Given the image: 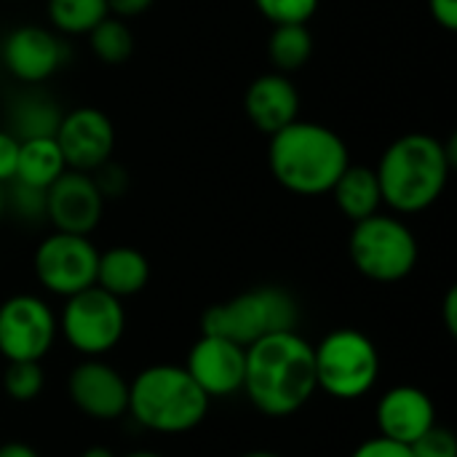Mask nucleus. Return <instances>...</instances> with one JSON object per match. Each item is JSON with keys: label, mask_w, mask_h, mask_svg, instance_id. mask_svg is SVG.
I'll use <instances>...</instances> for the list:
<instances>
[{"label": "nucleus", "mask_w": 457, "mask_h": 457, "mask_svg": "<svg viewBox=\"0 0 457 457\" xmlns=\"http://www.w3.org/2000/svg\"><path fill=\"white\" fill-rule=\"evenodd\" d=\"M351 457H412V453L407 445L391 442L386 436H375V439H367L364 445H359Z\"/></svg>", "instance_id": "nucleus-30"}, {"label": "nucleus", "mask_w": 457, "mask_h": 457, "mask_svg": "<svg viewBox=\"0 0 457 457\" xmlns=\"http://www.w3.org/2000/svg\"><path fill=\"white\" fill-rule=\"evenodd\" d=\"M257 11L276 24H308L316 13L319 0H254Z\"/></svg>", "instance_id": "nucleus-26"}, {"label": "nucleus", "mask_w": 457, "mask_h": 457, "mask_svg": "<svg viewBox=\"0 0 457 457\" xmlns=\"http://www.w3.org/2000/svg\"><path fill=\"white\" fill-rule=\"evenodd\" d=\"M155 0H107V8L112 16L118 19H131V16H139L145 13Z\"/></svg>", "instance_id": "nucleus-33"}, {"label": "nucleus", "mask_w": 457, "mask_h": 457, "mask_svg": "<svg viewBox=\"0 0 457 457\" xmlns=\"http://www.w3.org/2000/svg\"><path fill=\"white\" fill-rule=\"evenodd\" d=\"M104 16H110L107 0H48L51 24L67 35H88Z\"/></svg>", "instance_id": "nucleus-23"}, {"label": "nucleus", "mask_w": 457, "mask_h": 457, "mask_svg": "<svg viewBox=\"0 0 457 457\" xmlns=\"http://www.w3.org/2000/svg\"><path fill=\"white\" fill-rule=\"evenodd\" d=\"M316 386L340 402L361 399L380 375V353L359 329H335L313 345Z\"/></svg>", "instance_id": "nucleus-7"}, {"label": "nucleus", "mask_w": 457, "mask_h": 457, "mask_svg": "<svg viewBox=\"0 0 457 457\" xmlns=\"http://www.w3.org/2000/svg\"><path fill=\"white\" fill-rule=\"evenodd\" d=\"M412 457H457V439L455 434L439 423H434L423 436H418L410 445Z\"/></svg>", "instance_id": "nucleus-28"}, {"label": "nucleus", "mask_w": 457, "mask_h": 457, "mask_svg": "<svg viewBox=\"0 0 457 457\" xmlns=\"http://www.w3.org/2000/svg\"><path fill=\"white\" fill-rule=\"evenodd\" d=\"M16 161H19V139L8 129H0V185L16 177Z\"/></svg>", "instance_id": "nucleus-31"}, {"label": "nucleus", "mask_w": 457, "mask_h": 457, "mask_svg": "<svg viewBox=\"0 0 457 457\" xmlns=\"http://www.w3.org/2000/svg\"><path fill=\"white\" fill-rule=\"evenodd\" d=\"M123 457H161L158 453H147V450H139V453H129V455Z\"/></svg>", "instance_id": "nucleus-37"}, {"label": "nucleus", "mask_w": 457, "mask_h": 457, "mask_svg": "<svg viewBox=\"0 0 457 457\" xmlns=\"http://www.w3.org/2000/svg\"><path fill=\"white\" fill-rule=\"evenodd\" d=\"M185 370L209 399L233 396L244 388L246 348L217 335H201L187 353Z\"/></svg>", "instance_id": "nucleus-13"}, {"label": "nucleus", "mask_w": 457, "mask_h": 457, "mask_svg": "<svg viewBox=\"0 0 457 457\" xmlns=\"http://www.w3.org/2000/svg\"><path fill=\"white\" fill-rule=\"evenodd\" d=\"M209 396L185 367L155 364L129 383V415L155 434H187L209 412Z\"/></svg>", "instance_id": "nucleus-4"}, {"label": "nucleus", "mask_w": 457, "mask_h": 457, "mask_svg": "<svg viewBox=\"0 0 457 457\" xmlns=\"http://www.w3.org/2000/svg\"><path fill=\"white\" fill-rule=\"evenodd\" d=\"M445 327L450 335H457V289H450L445 297Z\"/></svg>", "instance_id": "nucleus-34"}, {"label": "nucleus", "mask_w": 457, "mask_h": 457, "mask_svg": "<svg viewBox=\"0 0 457 457\" xmlns=\"http://www.w3.org/2000/svg\"><path fill=\"white\" fill-rule=\"evenodd\" d=\"M297 321L300 305L287 289L260 287L228 303L212 305L201 319V329L204 335H217L241 348H249L268 335L297 329Z\"/></svg>", "instance_id": "nucleus-5"}, {"label": "nucleus", "mask_w": 457, "mask_h": 457, "mask_svg": "<svg viewBox=\"0 0 457 457\" xmlns=\"http://www.w3.org/2000/svg\"><path fill=\"white\" fill-rule=\"evenodd\" d=\"M268 56L276 72H295L313 56V35L308 24H276L268 40Z\"/></svg>", "instance_id": "nucleus-22"}, {"label": "nucleus", "mask_w": 457, "mask_h": 457, "mask_svg": "<svg viewBox=\"0 0 457 457\" xmlns=\"http://www.w3.org/2000/svg\"><path fill=\"white\" fill-rule=\"evenodd\" d=\"M67 171V161L54 137L21 139L19 142V161H16V182L48 190L62 174Z\"/></svg>", "instance_id": "nucleus-20"}, {"label": "nucleus", "mask_w": 457, "mask_h": 457, "mask_svg": "<svg viewBox=\"0 0 457 457\" xmlns=\"http://www.w3.org/2000/svg\"><path fill=\"white\" fill-rule=\"evenodd\" d=\"M62 110L54 99L40 96V94H24L11 104V134L21 139H37V137H54L62 120Z\"/></svg>", "instance_id": "nucleus-21"}, {"label": "nucleus", "mask_w": 457, "mask_h": 457, "mask_svg": "<svg viewBox=\"0 0 457 457\" xmlns=\"http://www.w3.org/2000/svg\"><path fill=\"white\" fill-rule=\"evenodd\" d=\"M5 214V187L0 185V217Z\"/></svg>", "instance_id": "nucleus-39"}, {"label": "nucleus", "mask_w": 457, "mask_h": 457, "mask_svg": "<svg viewBox=\"0 0 457 457\" xmlns=\"http://www.w3.org/2000/svg\"><path fill=\"white\" fill-rule=\"evenodd\" d=\"M88 48L104 64H123L134 54V32L123 19L110 13L88 32Z\"/></svg>", "instance_id": "nucleus-24"}, {"label": "nucleus", "mask_w": 457, "mask_h": 457, "mask_svg": "<svg viewBox=\"0 0 457 457\" xmlns=\"http://www.w3.org/2000/svg\"><path fill=\"white\" fill-rule=\"evenodd\" d=\"M455 163L453 142L415 131L391 142L375 169L383 204L399 214H418L434 206Z\"/></svg>", "instance_id": "nucleus-2"}, {"label": "nucleus", "mask_w": 457, "mask_h": 457, "mask_svg": "<svg viewBox=\"0 0 457 457\" xmlns=\"http://www.w3.org/2000/svg\"><path fill=\"white\" fill-rule=\"evenodd\" d=\"M268 163L281 187L295 195H324L351 163L343 137L313 120H292L270 134Z\"/></svg>", "instance_id": "nucleus-3"}, {"label": "nucleus", "mask_w": 457, "mask_h": 457, "mask_svg": "<svg viewBox=\"0 0 457 457\" xmlns=\"http://www.w3.org/2000/svg\"><path fill=\"white\" fill-rule=\"evenodd\" d=\"M0 56H3L5 70L16 80L43 83L62 67L64 46L51 29L24 24V27H16L5 35Z\"/></svg>", "instance_id": "nucleus-15"}, {"label": "nucleus", "mask_w": 457, "mask_h": 457, "mask_svg": "<svg viewBox=\"0 0 457 457\" xmlns=\"http://www.w3.org/2000/svg\"><path fill=\"white\" fill-rule=\"evenodd\" d=\"M428 11L434 21L450 32L457 29V0H428Z\"/></svg>", "instance_id": "nucleus-32"}, {"label": "nucleus", "mask_w": 457, "mask_h": 457, "mask_svg": "<svg viewBox=\"0 0 457 457\" xmlns=\"http://www.w3.org/2000/svg\"><path fill=\"white\" fill-rule=\"evenodd\" d=\"M244 110L252 126L262 134H276L292 120H297L300 112V94L289 75L284 72H265L252 80V86L244 94Z\"/></svg>", "instance_id": "nucleus-17"}, {"label": "nucleus", "mask_w": 457, "mask_h": 457, "mask_svg": "<svg viewBox=\"0 0 457 457\" xmlns=\"http://www.w3.org/2000/svg\"><path fill=\"white\" fill-rule=\"evenodd\" d=\"M0 457H40L29 445H21V442H8L0 447Z\"/></svg>", "instance_id": "nucleus-35"}, {"label": "nucleus", "mask_w": 457, "mask_h": 457, "mask_svg": "<svg viewBox=\"0 0 457 457\" xmlns=\"http://www.w3.org/2000/svg\"><path fill=\"white\" fill-rule=\"evenodd\" d=\"M43 367L40 361H8L5 372H3V391L8 399L24 404L40 396L43 391Z\"/></svg>", "instance_id": "nucleus-25"}, {"label": "nucleus", "mask_w": 457, "mask_h": 457, "mask_svg": "<svg viewBox=\"0 0 457 457\" xmlns=\"http://www.w3.org/2000/svg\"><path fill=\"white\" fill-rule=\"evenodd\" d=\"M329 193L335 195L337 209L351 222L367 220V217L378 214L380 206H383L378 174H375V169L361 166V163H348Z\"/></svg>", "instance_id": "nucleus-19"}, {"label": "nucleus", "mask_w": 457, "mask_h": 457, "mask_svg": "<svg viewBox=\"0 0 457 457\" xmlns=\"http://www.w3.org/2000/svg\"><path fill=\"white\" fill-rule=\"evenodd\" d=\"M91 177H94V182H96V187H99V193L104 195V198H110V195H123V190H126V185H129V177H126V171H123V166H118V163H102L96 171H91Z\"/></svg>", "instance_id": "nucleus-29"}, {"label": "nucleus", "mask_w": 457, "mask_h": 457, "mask_svg": "<svg viewBox=\"0 0 457 457\" xmlns=\"http://www.w3.org/2000/svg\"><path fill=\"white\" fill-rule=\"evenodd\" d=\"M11 193H5V209L11 206L21 220H43L46 217V190L21 185L16 179L8 182Z\"/></svg>", "instance_id": "nucleus-27"}, {"label": "nucleus", "mask_w": 457, "mask_h": 457, "mask_svg": "<svg viewBox=\"0 0 457 457\" xmlns=\"http://www.w3.org/2000/svg\"><path fill=\"white\" fill-rule=\"evenodd\" d=\"M241 391L268 418L300 412L319 391L313 345L297 335V329L276 332L252 343L246 348Z\"/></svg>", "instance_id": "nucleus-1"}, {"label": "nucleus", "mask_w": 457, "mask_h": 457, "mask_svg": "<svg viewBox=\"0 0 457 457\" xmlns=\"http://www.w3.org/2000/svg\"><path fill=\"white\" fill-rule=\"evenodd\" d=\"M67 394L72 404L94 420H118L129 412V383L99 359H88L70 372Z\"/></svg>", "instance_id": "nucleus-14"}, {"label": "nucleus", "mask_w": 457, "mask_h": 457, "mask_svg": "<svg viewBox=\"0 0 457 457\" xmlns=\"http://www.w3.org/2000/svg\"><path fill=\"white\" fill-rule=\"evenodd\" d=\"M96 262L99 249L88 241V236H72L54 230L35 249V276L37 281L59 297H72L96 284Z\"/></svg>", "instance_id": "nucleus-9"}, {"label": "nucleus", "mask_w": 457, "mask_h": 457, "mask_svg": "<svg viewBox=\"0 0 457 457\" xmlns=\"http://www.w3.org/2000/svg\"><path fill=\"white\" fill-rule=\"evenodd\" d=\"M104 214V195L96 182L86 171L67 169L48 190H46V220H51L54 230L88 236L96 230Z\"/></svg>", "instance_id": "nucleus-12"}, {"label": "nucleus", "mask_w": 457, "mask_h": 457, "mask_svg": "<svg viewBox=\"0 0 457 457\" xmlns=\"http://www.w3.org/2000/svg\"><path fill=\"white\" fill-rule=\"evenodd\" d=\"M348 254L364 278L378 284H396L407 278L418 265V238L399 217L378 212L353 222Z\"/></svg>", "instance_id": "nucleus-6"}, {"label": "nucleus", "mask_w": 457, "mask_h": 457, "mask_svg": "<svg viewBox=\"0 0 457 457\" xmlns=\"http://www.w3.org/2000/svg\"><path fill=\"white\" fill-rule=\"evenodd\" d=\"M59 335V324L46 300L13 295L0 305V353L5 361H40Z\"/></svg>", "instance_id": "nucleus-10"}, {"label": "nucleus", "mask_w": 457, "mask_h": 457, "mask_svg": "<svg viewBox=\"0 0 457 457\" xmlns=\"http://www.w3.org/2000/svg\"><path fill=\"white\" fill-rule=\"evenodd\" d=\"M54 139L67 161V169L91 174L110 161L115 147V126L107 112L96 107H75L62 115Z\"/></svg>", "instance_id": "nucleus-11"}, {"label": "nucleus", "mask_w": 457, "mask_h": 457, "mask_svg": "<svg viewBox=\"0 0 457 457\" xmlns=\"http://www.w3.org/2000/svg\"><path fill=\"white\" fill-rule=\"evenodd\" d=\"M150 281V262L134 246H112L99 252L96 262V287L110 292L112 297H134Z\"/></svg>", "instance_id": "nucleus-18"}, {"label": "nucleus", "mask_w": 457, "mask_h": 457, "mask_svg": "<svg viewBox=\"0 0 457 457\" xmlns=\"http://www.w3.org/2000/svg\"><path fill=\"white\" fill-rule=\"evenodd\" d=\"M62 337L83 356L96 359L112 351L126 332L123 300L99 289L96 284L67 297L62 316L56 319Z\"/></svg>", "instance_id": "nucleus-8"}, {"label": "nucleus", "mask_w": 457, "mask_h": 457, "mask_svg": "<svg viewBox=\"0 0 457 457\" xmlns=\"http://www.w3.org/2000/svg\"><path fill=\"white\" fill-rule=\"evenodd\" d=\"M375 415H378L380 436L407 447L436 423V410L431 396L415 386H396L386 391L378 402Z\"/></svg>", "instance_id": "nucleus-16"}, {"label": "nucleus", "mask_w": 457, "mask_h": 457, "mask_svg": "<svg viewBox=\"0 0 457 457\" xmlns=\"http://www.w3.org/2000/svg\"><path fill=\"white\" fill-rule=\"evenodd\" d=\"M80 457H115V455H112L107 447H88V450H86Z\"/></svg>", "instance_id": "nucleus-36"}, {"label": "nucleus", "mask_w": 457, "mask_h": 457, "mask_svg": "<svg viewBox=\"0 0 457 457\" xmlns=\"http://www.w3.org/2000/svg\"><path fill=\"white\" fill-rule=\"evenodd\" d=\"M241 457H281V455H276V453H265V450H260V453H246V455H241Z\"/></svg>", "instance_id": "nucleus-38"}]
</instances>
